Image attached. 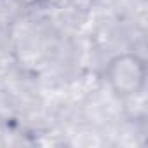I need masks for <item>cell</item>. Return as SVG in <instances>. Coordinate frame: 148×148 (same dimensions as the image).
I'll use <instances>...</instances> for the list:
<instances>
[{
	"instance_id": "obj_1",
	"label": "cell",
	"mask_w": 148,
	"mask_h": 148,
	"mask_svg": "<svg viewBox=\"0 0 148 148\" xmlns=\"http://www.w3.org/2000/svg\"><path fill=\"white\" fill-rule=\"evenodd\" d=\"M106 82L115 96L131 99L145 91L146 64L134 52H120L113 56L106 66Z\"/></svg>"
},
{
	"instance_id": "obj_2",
	"label": "cell",
	"mask_w": 148,
	"mask_h": 148,
	"mask_svg": "<svg viewBox=\"0 0 148 148\" xmlns=\"http://www.w3.org/2000/svg\"><path fill=\"white\" fill-rule=\"evenodd\" d=\"M19 2H23V4H26V5H33V4H38L40 0H19Z\"/></svg>"
}]
</instances>
